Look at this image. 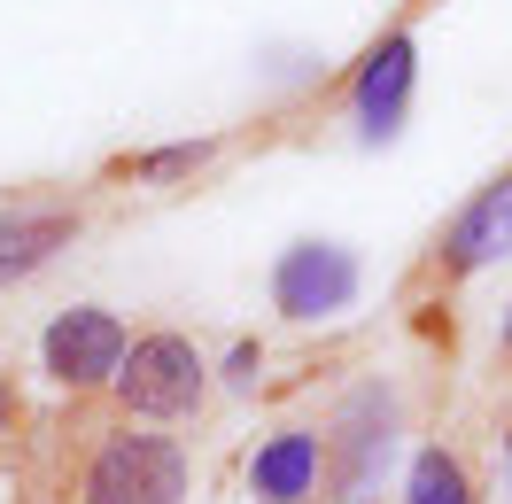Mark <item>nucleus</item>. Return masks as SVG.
<instances>
[{
  "mask_svg": "<svg viewBox=\"0 0 512 504\" xmlns=\"http://www.w3.org/2000/svg\"><path fill=\"white\" fill-rule=\"evenodd\" d=\"M187 450L179 435H156V419L86 427V458L70 473L78 504H187Z\"/></svg>",
  "mask_w": 512,
  "mask_h": 504,
  "instance_id": "nucleus-1",
  "label": "nucleus"
},
{
  "mask_svg": "<svg viewBox=\"0 0 512 504\" xmlns=\"http://www.w3.org/2000/svg\"><path fill=\"white\" fill-rule=\"evenodd\" d=\"M109 396H117L125 419H156V427L194 419L202 396H210V357H202L179 326H148V334L125 342V365L109 380Z\"/></svg>",
  "mask_w": 512,
  "mask_h": 504,
  "instance_id": "nucleus-2",
  "label": "nucleus"
},
{
  "mask_svg": "<svg viewBox=\"0 0 512 504\" xmlns=\"http://www.w3.org/2000/svg\"><path fill=\"white\" fill-rule=\"evenodd\" d=\"M125 342H132V326L117 311L78 303V311H63L39 334V365H47V380H55L63 396H101V388L117 380V365H125Z\"/></svg>",
  "mask_w": 512,
  "mask_h": 504,
  "instance_id": "nucleus-3",
  "label": "nucleus"
},
{
  "mask_svg": "<svg viewBox=\"0 0 512 504\" xmlns=\"http://www.w3.org/2000/svg\"><path fill=\"white\" fill-rule=\"evenodd\" d=\"M388 442H396V396L388 388H357L350 404L334 411L326 427V497L334 504H357L381 473Z\"/></svg>",
  "mask_w": 512,
  "mask_h": 504,
  "instance_id": "nucleus-4",
  "label": "nucleus"
},
{
  "mask_svg": "<svg viewBox=\"0 0 512 504\" xmlns=\"http://www.w3.org/2000/svg\"><path fill=\"white\" fill-rule=\"evenodd\" d=\"M357 256L342 249V241H295V249H280V264H272V311L295 318V326H311V318H334L357 303Z\"/></svg>",
  "mask_w": 512,
  "mask_h": 504,
  "instance_id": "nucleus-5",
  "label": "nucleus"
},
{
  "mask_svg": "<svg viewBox=\"0 0 512 504\" xmlns=\"http://www.w3.org/2000/svg\"><path fill=\"white\" fill-rule=\"evenodd\" d=\"M505 249H512V171H505V179H489V187H481L474 202L435 233L427 272H435L443 287H458V280H474L481 264H497Z\"/></svg>",
  "mask_w": 512,
  "mask_h": 504,
  "instance_id": "nucleus-6",
  "label": "nucleus"
},
{
  "mask_svg": "<svg viewBox=\"0 0 512 504\" xmlns=\"http://www.w3.org/2000/svg\"><path fill=\"white\" fill-rule=\"evenodd\" d=\"M412 86H419V39L388 32L381 47L357 63V78H350V109H357V125H365V140H396V132H404Z\"/></svg>",
  "mask_w": 512,
  "mask_h": 504,
  "instance_id": "nucleus-7",
  "label": "nucleus"
},
{
  "mask_svg": "<svg viewBox=\"0 0 512 504\" xmlns=\"http://www.w3.org/2000/svg\"><path fill=\"white\" fill-rule=\"evenodd\" d=\"M249 497L256 504H311V497H326V435L319 427H280L272 442H256Z\"/></svg>",
  "mask_w": 512,
  "mask_h": 504,
  "instance_id": "nucleus-8",
  "label": "nucleus"
},
{
  "mask_svg": "<svg viewBox=\"0 0 512 504\" xmlns=\"http://www.w3.org/2000/svg\"><path fill=\"white\" fill-rule=\"evenodd\" d=\"M78 210H8L0 218V287L32 280L39 264H55V256L78 241Z\"/></svg>",
  "mask_w": 512,
  "mask_h": 504,
  "instance_id": "nucleus-9",
  "label": "nucleus"
},
{
  "mask_svg": "<svg viewBox=\"0 0 512 504\" xmlns=\"http://www.w3.org/2000/svg\"><path fill=\"white\" fill-rule=\"evenodd\" d=\"M404 504H481V489H474V466H466L458 450H443V442H427V450L412 458Z\"/></svg>",
  "mask_w": 512,
  "mask_h": 504,
  "instance_id": "nucleus-10",
  "label": "nucleus"
},
{
  "mask_svg": "<svg viewBox=\"0 0 512 504\" xmlns=\"http://www.w3.org/2000/svg\"><path fill=\"white\" fill-rule=\"evenodd\" d=\"M210 156H218V140H171V148H148V156L117 163V171H125V179H140V187H156V179H194Z\"/></svg>",
  "mask_w": 512,
  "mask_h": 504,
  "instance_id": "nucleus-11",
  "label": "nucleus"
},
{
  "mask_svg": "<svg viewBox=\"0 0 512 504\" xmlns=\"http://www.w3.org/2000/svg\"><path fill=\"white\" fill-rule=\"evenodd\" d=\"M256 373H264V349L241 342V349H233V365H225V380H233V388H256Z\"/></svg>",
  "mask_w": 512,
  "mask_h": 504,
  "instance_id": "nucleus-12",
  "label": "nucleus"
},
{
  "mask_svg": "<svg viewBox=\"0 0 512 504\" xmlns=\"http://www.w3.org/2000/svg\"><path fill=\"white\" fill-rule=\"evenodd\" d=\"M16 419H24V396H16V380H8V365H0V442L16 435Z\"/></svg>",
  "mask_w": 512,
  "mask_h": 504,
  "instance_id": "nucleus-13",
  "label": "nucleus"
},
{
  "mask_svg": "<svg viewBox=\"0 0 512 504\" xmlns=\"http://www.w3.org/2000/svg\"><path fill=\"white\" fill-rule=\"evenodd\" d=\"M497 349H505V365H512V311H505V334H497Z\"/></svg>",
  "mask_w": 512,
  "mask_h": 504,
  "instance_id": "nucleus-14",
  "label": "nucleus"
},
{
  "mask_svg": "<svg viewBox=\"0 0 512 504\" xmlns=\"http://www.w3.org/2000/svg\"><path fill=\"white\" fill-rule=\"evenodd\" d=\"M505 473H512V435H505Z\"/></svg>",
  "mask_w": 512,
  "mask_h": 504,
  "instance_id": "nucleus-15",
  "label": "nucleus"
}]
</instances>
